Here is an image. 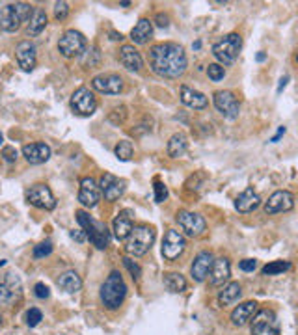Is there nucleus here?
Returning <instances> with one entry per match:
<instances>
[{
  "label": "nucleus",
  "mask_w": 298,
  "mask_h": 335,
  "mask_svg": "<svg viewBox=\"0 0 298 335\" xmlns=\"http://www.w3.org/2000/svg\"><path fill=\"white\" fill-rule=\"evenodd\" d=\"M22 294L21 280L15 274H2L0 276V305H11Z\"/></svg>",
  "instance_id": "9"
},
{
  "label": "nucleus",
  "mask_w": 298,
  "mask_h": 335,
  "mask_svg": "<svg viewBox=\"0 0 298 335\" xmlns=\"http://www.w3.org/2000/svg\"><path fill=\"white\" fill-rule=\"evenodd\" d=\"M184 248H186V238L183 233H179L177 229H168L164 235L162 240V257L166 261H175L183 255Z\"/></svg>",
  "instance_id": "11"
},
{
  "label": "nucleus",
  "mask_w": 298,
  "mask_h": 335,
  "mask_svg": "<svg viewBox=\"0 0 298 335\" xmlns=\"http://www.w3.org/2000/svg\"><path fill=\"white\" fill-rule=\"evenodd\" d=\"M58 287L62 289V291L73 294V292L80 291L82 280H80V276H78L75 270H67V272H64V274L58 277Z\"/></svg>",
  "instance_id": "31"
},
{
  "label": "nucleus",
  "mask_w": 298,
  "mask_h": 335,
  "mask_svg": "<svg viewBox=\"0 0 298 335\" xmlns=\"http://www.w3.org/2000/svg\"><path fill=\"white\" fill-rule=\"evenodd\" d=\"M212 103H214L216 110L222 114L224 118H228V119L238 118L240 103H238V99L235 97V93L228 92V90H218V92L212 93Z\"/></svg>",
  "instance_id": "10"
},
{
  "label": "nucleus",
  "mask_w": 298,
  "mask_h": 335,
  "mask_svg": "<svg viewBox=\"0 0 298 335\" xmlns=\"http://www.w3.org/2000/svg\"><path fill=\"white\" fill-rule=\"evenodd\" d=\"M179 97H181V103H183L184 106L194 108V110L207 108V103H209L203 93L194 90V88H188V86H181V90H179Z\"/></svg>",
  "instance_id": "25"
},
{
  "label": "nucleus",
  "mask_w": 298,
  "mask_h": 335,
  "mask_svg": "<svg viewBox=\"0 0 298 335\" xmlns=\"http://www.w3.org/2000/svg\"><path fill=\"white\" fill-rule=\"evenodd\" d=\"M92 88L97 90L99 93H106V95H118L123 90V78L114 73H104L97 75L92 80Z\"/></svg>",
  "instance_id": "17"
},
{
  "label": "nucleus",
  "mask_w": 298,
  "mask_h": 335,
  "mask_svg": "<svg viewBox=\"0 0 298 335\" xmlns=\"http://www.w3.org/2000/svg\"><path fill=\"white\" fill-rule=\"evenodd\" d=\"M229 276H231V265L226 257L212 261V266L209 270V283L212 287H222L229 280Z\"/></svg>",
  "instance_id": "22"
},
{
  "label": "nucleus",
  "mask_w": 298,
  "mask_h": 335,
  "mask_svg": "<svg viewBox=\"0 0 298 335\" xmlns=\"http://www.w3.org/2000/svg\"><path fill=\"white\" fill-rule=\"evenodd\" d=\"M0 324H2V317H0Z\"/></svg>",
  "instance_id": "53"
},
{
  "label": "nucleus",
  "mask_w": 298,
  "mask_h": 335,
  "mask_svg": "<svg viewBox=\"0 0 298 335\" xmlns=\"http://www.w3.org/2000/svg\"><path fill=\"white\" fill-rule=\"evenodd\" d=\"M118 58H119V64L129 71H140L144 67L142 54L134 49V45H121Z\"/></svg>",
  "instance_id": "23"
},
{
  "label": "nucleus",
  "mask_w": 298,
  "mask_h": 335,
  "mask_svg": "<svg viewBox=\"0 0 298 335\" xmlns=\"http://www.w3.org/2000/svg\"><path fill=\"white\" fill-rule=\"evenodd\" d=\"M259 205H261V198L252 186H248L244 192H240L237 196V200H235V209L238 212H252Z\"/></svg>",
  "instance_id": "26"
},
{
  "label": "nucleus",
  "mask_w": 298,
  "mask_h": 335,
  "mask_svg": "<svg viewBox=\"0 0 298 335\" xmlns=\"http://www.w3.org/2000/svg\"><path fill=\"white\" fill-rule=\"evenodd\" d=\"M294 207V196L289 190H278L268 198L265 203L266 214H278V212H287Z\"/></svg>",
  "instance_id": "16"
},
{
  "label": "nucleus",
  "mask_w": 298,
  "mask_h": 335,
  "mask_svg": "<svg viewBox=\"0 0 298 335\" xmlns=\"http://www.w3.org/2000/svg\"><path fill=\"white\" fill-rule=\"evenodd\" d=\"M168 198V188H166V184L160 183V179H155V200L157 203H164Z\"/></svg>",
  "instance_id": "39"
},
{
  "label": "nucleus",
  "mask_w": 298,
  "mask_h": 335,
  "mask_svg": "<svg viewBox=\"0 0 298 335\" xmlns=\"http://www.w3.org/2000/svg\"><path fill=\"white\" fill-rule=\"evenodd\" d=\"M45 26H47V13H45V10H41V8L32 10V15L28 19V36L36 38V36L43 32Z\"/></svg>",
  "instance_id": "30"
},
{
  "label": "nucleus",
  "mask_w": 298,
  "mask_h": 335,
  "mask_svg": "<svg viewBox=\"0 0 298 335\" xmlns=\"http://www.w3.org/2000/svg\"><path fill=\"white\" fill-rule=\"evenodd\" d=\"M15 58H17L19 67H21L22 71H26V73H30V71L36 67V62H38L36 47H34L32 41H21V43H17Z\"/></svg>",
  "instance_id": "19"
},
{
  "label": "nucleus",
  "mask_w": 298,
  "mask_h": 335,
  "mask_svg": "<svg viewBox=\"0 0 298 335\" xmlns=\"http://www.w3.org/2000/svg\"><path fill=\"white\" fill-rule=\"evenodd\" d=\"M149 64L153 73L162 78H179L186 71V52L181 45L166 41L157 43L149 49Z\"/></svg>",
  "instance_id": "1"
},
{
  "label": "nucleus",
  "mask_w": 298,
  "mask_h": 335,
  "mask_svg": "<svg viewBox=\"0 0 298 335\" xmlns=\"http://www.w3.org/2000/svg\"><path fill=\"white\" fill-rule=\"evenodd\" d=\"M43 320V315H41V311H39L38 308H32L30 311L26 313V324L30 326V328H34V326H38L39 322Z\"/></svg>",
  "instance_id": "41"
},
{
  "label": "nucleus",
  "mask_w": 298,
  "mask_h": 335,
  "mask_svg": "<svg viewBox=\"0 0 298 335\" xmlns=\"http://www.w3.org/2000/svg\"><path fill=\"white\" fill-rule=\"evenodd\" d=\"M238 268L244 272H254L255 268H257V261L255 259H244L238 263Z\"/></svg>",
  "instance_id": "43"
},
{
  "label": "nucleus",
  "mask_w": 298,
  "mask_h": 335,
  "mask_svg": "<svg viewBox=\"0 0 298 335\" xmlns=\"http://www.w3.org/2000/svg\"><path fill=\"white\" fill-rule=\"evenodd\" d=\"M186 149H188V142H186V136H184L183 132H177V134H174L172 138H170L168 155L172 158L183 157L184 153H186Z\"/></svg>",
  "instance_id": "32"
},
{
  "label": "nucleus",
  "mask_w": 298,
  "mask_h": 335,
  "mask_svg": "<svg viewBox=\"0 0 298 335\" xmlns=\"http://www.w3.org/2000/svg\"><path fill=\"white\" fill-rule=\"evenodd\" d=\"M99 188L104 194V200L116 201L123 196L125 188H127V183H125V179L116 177L112 173H103L101 179H99Z\"/></svg>",
  "instance_id": "15"
},
{
  "label": "nucleus",
  "mask_w": 298,
  "mask_h": 335,
  "mask_svg": "<svg viewBox=\"0 0 298 335\" xmlns=\"http://www.w3.org/2000/svg\"><path fill=\"white\" fill-rule=\"evenodd\" d=\"M110 39H114V41H121V39H123V36H121V34H118V32H110Z\"/></svg>",
  "instance_id": "49"
},
{
  "label": "nucleus",
  "mask_w": 298,
  "mask_h": 335,
  "mask_svg": "<svg viewBox=\"0 0 298 335\" xmlns=\"http://www.w3.org/2000/svg\"><path fill=\"white\" fill-rule=\"evenodd\" d=\"M86 47H88L86 38L78 30H67L58 41V50L65 58H76V56H80L86 50Z\"/></svg>",
  "instance_id": "8"
},
{
  "label": "nucleus",
  "mask_w": 298,
  "mask_h": 335,
  "mask_svg": "<svg viewBox=\"0 0 298 335\" xmlns=\"http://www.w3.org/2000/svg\"><path fill=\"white\" fill-rule=\"evenodd\" d=\"M207 75H209V78H211L212 82H220L224 76H226V69H224V65H220V64H209Z\"/></svg>",
  "instance_id": "36"
},
{
  "label": "nucleus",
  "mask_w": 298,
  "mask_h": 335,
  "mask_svg": "<svg viewBox=\"0 0 298 335\" xmlns=\"http://www.w3.org/2000/svg\"><path fill=\"white\" fill-rule=\"evenodd\" d=\"M32 15V6L26 2L6 4L0 8V28L6 32H17L22 22H26Z\"/></svg>",
  "instance_id": "4"
},
{
  "label": "nucleus",
  "mask_w": 298,
  "mask_h": 335,
  "mask_svg": "<svg viewBox=\"0 0 298 335\" xmlns=\"http://www.w3.org/2000/svg\"><path fill=\"white\" fill-rule=\"evenodd\" d=\"M177 224L179 227L184 231L186 237H200L203 235L207 229V222L205 218L196 214V212H188V211H179L177 212Z\"/></svg>",
  "instance_id": "13"
},
{
  "label": "nucleus",
  "mask_w": 298,
  "mask_h": 335,
  "mask_svg": "<svg viewBox=\"0 0 298 335\" xmlns=\"http://www.w3.org/2000/svg\"><path fill=\"white\" fill-rule=\"evenodd\" d=\"M71 108L78 116H92L97 108V99L88 88H78L71 97Z\"/></svg>",
  "instance_id": "14"
},
{
  "label": "nucleus",
  "mask_w": 298,
  "mask_h": 335,
  "mask_svg": "<svg viewBox=\"0 0 298 335\" xmlns=\"http://www.w3.org/2000/svg\"><path fill=\"white\" fill-rule=\"evenodd\" d=\"M116 157L119 158V160H130V157H132V153H134V149H132V144L127 140H121L118 142V146H116Z\"/></svg>",
  "instance_id": "35"
},
{
  "label": "nucleus",
  "mask_w": 298,
  "mask_h": 335,
  "mask_svg": "<svg viewBox=\"0 0 298 335\" xmlns=\"http://www.w3.org/2000/svg\"><path fill=\"white\" fill-rule=\"evenodd\" d=\"M78 201L88 209H93L101 201V188L95 183L93 177H84L80 181V190H78Z\"/></svg>",
  "instance_id": "18"
},
{
  "label": "nucleus",
  "mask_w": 298,
  "mask_h": 335,
  "mask_svg": "<svg viewBox=\"0 0 298 335\" xmlns=\"http://www.w3.org/2000/svg\"><path fill=\"white\" fill-rule=\"evenodd\" d=\"M34 294H36L39 300H45V298L50 296V291L45 283H36V287H34Z\"/></svg>",
  "instance_id": "42"
},
{
  "label": "nucleus",
  "mask_w": 298,
  "mask_h": 335,
  "mask_svg": "<svg viewBox=\"0 0 298 335\" xmlns=\"http://www.w3.org/2000/svg\"><path fill=\"white\" fill-rule=\"evenodd\" d=\"M0 144H2V134H0Z\"/></svg>",
  "instance_id": "52"
},
{
  "label": "nucleus",
  "mask_w": 298,
  "mask_h": 335,
  "mask_svg": "<svg viewBox=\"0 0 298 335\" xmlns=\"http://www.w3.org/2000/svg\"><path fill=\"white\" fill-rule=\"evenodd\" d=\"M162 281H164V287H166L170 292H183L184 289H186V280H184V276L183 274H179V272H168V274H164Z\"/></svg>",
  "instance_id": "33"
},
{
  "label": "nucleus",
  "mask_w": 298,
  "mask_h": 335,
  "mask_svg": "<svg viewBox=\"0 0 298 335\" xmlns=\"http://www.w3.org/2000/svg\"><path fill=\"white\" fill-rule=\"evenodd\" d=\"M291 270V263L289 261H272L268 265L263 266V274L265 276H278V274H283V272Z\"/></svg>",
  "instance_id": "34"
},
{
  "label": "nucleus",
  "mask_w": 298,
  "mask_h": 335,
  "mask_svg": "<svg viewBox=\"0 0 298 335\" xmlns=\"http://www.w3.org/2000/svg\"><path fill=\"white\" fill-rule=\"evenodd\" d=\"M99 294H101V302L106 309L114 311V309L121 308V303L125 302V296H127V285L118 270L110 272V276L101 285Z\"/></svg>",
  "instance_id": "2"
},
{
  "label": "nucleus",
  "mask_w": 298,
  "mask_h": 335,
  "mask_svg": "<svg viewBox=\"0 0 298 335\" xmlns=\"http://www.w3.org/2000/svg\"><path fill=\"white\" fill-rule=\"evenodd\" d=\"M123 265H125V268L130 272V276H132V280H140V276H142V268H140V265L138 263H134V261L130 259V257H123Z\"/></svg>",
  "instance_id": "38"
},
{
  "label": "nucleus",
  "mask_w": 298,
  "mask_h": 335,
  "mask_svg": "<svg viewBox=\"0 0 298 335\" xmlns=\"http://www.w3.org/2000/svg\"><path fill=\"white\" fill-rule=\"evenodd\" d=\"M52 254V242L50 240H45V242L38 244L36 248H34V257L36 259H43V257H47V255Z\"/></svg>",
  "instance_id": "37"
},
{
  "label": "nucleus",
  "mask_w": 298,
  "mask_h": 335,
  "mask_svg": "<svg viewBox=\"0 0 298 335\" xmlns=\"http://www.w3.org/2000/svg\"><path fill=\"white\" fill-rule=\"evenodd\" d=\"M2 157H4L6 162H15L17 160L15 147H4V149H2Z\"/></svg>",
  "instance_id": "44"
},
{
  "label": "nucleus",
  "mask_w": 298,
  "mask_h": 335,
  "mask_svg": "<svg viewBox=\"0 0 298 335\" xmlns=\"http://www.w3.org/2000/svg\"><path fill=\"white\" fill-rule=\"evenodd\" d=\"M134 227V211L132 209H123L118 212V216L114 218L112 229H114V237L118 240H125L129 237L130 229Z\"/></svg>",
  "instance_id": "20"
},
{
  "label": "nucleus",
  "mask_w": 298,
  "mask_h": 335,
  "mask_svg": "<svg viewBox=\"0 0 298 335\" xmlns=\"http://www.w3.org/2000/svg\"><path fill=\"white\" fill-rule=\"evenodd\" d=\"M26 201L30 205L38 207V209H43V211H52L56 207V200L52 190L47 184H41V183L30 186V190L26 192Z\"/></svg>",
  "instance_id": "12"
},
{
  "label": "nucleus",
  "mask_w": 298,
  "mask_h": 335,
  "mask_svg": "<svg viewBox=\"0 0 298 335\" xmlns=\"http://www.w3.org/2000/svg\"><path fill=\"white\" fill-rule=\"evenodd\" d=\"M265 52H257V62H265Z\"/></svg>",
  "instance_id": "50"
},
{
  "label": "nucleus",
  "mask_w": 298,
  "mask_h": 335,
  "mask_svg": "<svg viewBox=\"0 0 298 335\" xmlns=\"http://www.w3.org/2000/svg\"><path fill=\"white\" fill-rule=\"evenodd\" d=\"M155 242V229L149 226H134L130 229L129 237L125 238V252L134 257H142L149 252Z\"/></svg>",
  "instance_id": "3"
},
{
  "label": "nucleus",
  "mask_w": 298,
  "mask_h": 335,
  "mask_svg": "<svg viewBox=\"0 0 298 335\" xmlns=\"http://www.w3.org/2000/svg\"><path fill=\"white\" fill-rule=\"evenodd\" d=\"M22 157L26 158L28 164H43L50 158V147L47 144H28V146L22 147Z\"/></svg>",
  "instance_id": "24"
},
{
  "label": "nucleus",
  "mask_w": 298,
  "mask_h": 335,
  "mask_svg": "<svg viewBox=\"0 0 298 335\" xmlns=\"http://www.w3.org/2000/svg\"><path fill=\"white\" fill-rule=\"evenodd\" d=\"M255 313H257V303L244 302L233 309V313H231V322H233V326L242 328V326L250 324V320L254 319Z\"/></svg>",
  "instance_id": "27"
},
{
  "label": "nucleus",
  "mask_w": 298,
  "mask_h": 335,
  "mask_svg": "<svg viewBox=\"0 0 298 335\" xmlns=\"http://www.w3.org/2000/svg\"><path fill=\"white\" fill-rule=\"evenodd\" d=\"M242 49V38L238 34L231 32L224 36L218 43L212 45V56L224 65H231L237 60L238 52Z\"/></svg>",
  "instance_id": "6"
},
{
  "label": "nucleus",
  "mask_w": 298,
  "mask_h": 335,
  "mask_svg": "<svg viewBox=\"0 0 298 335\" xmlns=\"http://www.w3.org/2000/svg\"><path fill=\"white\" fill-rule=\"evenodd\" d=\"M69 235H71V238H73V240H76V242H80V244L86 240V233L82 231V229H73Z\"/></svg>",
  "instance_id": "45"
},
{
  "label": "nucleus",
  "mask_w": 298,
  "mask_h": 335,
  "mask_svg": "<svg viewBox=\"0 0 298 335\" xmlns=\"http://www.w3.org/2000/svg\"><path fill=\"white\" fill-rule=\"evenodd\" d=\"M250 322L252 335H280V320L272 309H257Z\"/></svg>",
  "instance_id": "7"
},
{
  "label": "nucleus",
  "mask_w": 298,
  "mask_h": 335,
  "mask_svg": "<svg viewBox=\"0 0 298 335\" xmlns=\"http://www.w3.org/2000/svg\"><path fill=\"white\" fill-rule=\"evenodd\" d=\"M153 36V22L149 19H140L136 26L130 30V39L136 45H146Z\"/></svg>",
  "instance_id": "28"
},
{
  "label": "nucleus",
  "mask_w": 298,
  "mask_h": 335,
  "mask_svg": "<svg viewBox=\"0 0 298 335\" xmlns=\"http://www.w3.org/2000/svg\"><path fill=\"white\" fill-rule=\"evenodd\" d=\"M67 15H69V4L67 2H56L55 4V17L56 21H65L67 19Z\"/></svg>",
  "instance_id": "40"
},
{
  "label": "nucleus",
  "mask_w": 298,
  "mask_h": 335,
  "mask_svg": "<svg viewBox=\"0 0 298 335\" xmlns=\"http://www.w3.org/2000/svg\"><path fill=\"white\" fill-rule=\"evenodd\" d=\"M212 261H214V257H212L211 252H200V254L196 255L194 263L190 266V276H192V280L198 281V283L205 281V277L209 276V270H211V266H212Z\"/></svg>",
  "instance_id": "21"
},
{
  "label": "nucleus",
  "mask_w": 298,
  "mask_h": 335,
  "mask_svg": "<svg viewBox=\"0 0 298 335\" xmlns=\"http://www.w3.org/2000/svg\"><path fill=\"white\" fill-rule=\"evenodd\" d=\"M287 82H289V76H283L282 80H280V86H278V92H282L283 88L287 86Z\"/></svg>",
  "instance_id": "48"
},
{
  "label": "nucleus",
  "mask_w": 298,
  "mask_h": 335,
  "mask_svg": "<svg viewBox=\"0 0 298 335\" xmlns=\"http://www.w3.org/2000/svg\"><path fill=\"white\" fill-rule=\"evenodd\" d=\"M283 134H285V127H280V129H278V134L274 136V138H270V142H272V144H276V142L280 140Z\"/></svg>",
  "instance_id": "47"
},
{
  "label": "nucleus",
  "mask_w": 298,
  "mask_h": 335,
  "mask_svg": "<svg viewBox=\"0 0 298 335\" xmlns=\"http://www.w3.org/2000/svg\"><path fill=\"white\" fill-rule=\"evenodd\" d=\"M76 222L80 224L82 231L86 233V238H90V242L97 249H104L110 244V231L103 222L93 220L84 211H76Z\"/></svg>",
  "instance_id": "5"
},
{
  "label": "nucleus",
  "mask_w": 298,
  "mask_h": 335,
  "mask_svg": "<svg viewBox=\"0 0 298 335\" xmlns=\"http://www.w3.org/2000/svg\"><path fill=\"white\" fill-rule=\"evenodd\" d=\"M4 265H6V259H2L0 261V266H4Z\"/></svg>",
  "instance_id": "51"
},
{
  "label": "nucleus",
  "mask_w": 298,
  "mask_h": 335,
  "mask_svg": "<svg viewBox=\"0 0 298 335\" xmlns=\"http://www.w3.org/2000/svg\"><path fill=\"white\" fill-rule=\"evenodd\" d=\"M157 24L160 28H166V26H170V17L168 15H162V13H158L157 15Z\"/></svg>",
  "instance_id": "46"
},
{
  "label": "nucleus",
  "mask_w": 298,
  "mask_h": 335,
  "mask_svg": "<svg viewBox=\"0 0 298 335\" xmlns=\"http://www.w3.org/2000/svg\"><path fill=\"white\" fill-rule=\"evenodd\" d=\"M240 294H242L240 285H238L237 281H231L228 285H224L222 291L218 292V303L224 305V308L226 305H233V303H237L240 300Z\"/></svg>",
  "instance_id": "29"
}]
</instances>
